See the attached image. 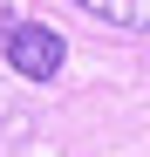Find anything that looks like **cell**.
Returning a JSON list of instances; mask_svg holds the SVG:
<instances>
[{
    "mask_svg": "<svg viewBox=\"0 0 150 157\" xmlns=\"http://www.w3.org/2000/svg\"><path fill=\"white\" fill-rule=\"evenodd\" d=\"M0 55L21 82H55L62 62H68V41L48 28V21H7V41H0Z\"/></svg>",
    "mask_w": 150,
    "mask_h": 157,
    "instance_id": "obj_1",
    "label": "cell"
},
{
    "mask_svg": "<svg viewBox=\"0 0 150 157\" xmlns=\"http://www.w3.org/2000/svg\"><path fill=\"white\" fill-rule=\"evenodd\" d=\"M82 14L109 21V28H130V34H150V0H75Z\"/></svg>",
    "mask_w": 150,
    "mask_h": 157,
    "instance_id": "obj_2",
    "label": "cell"
}]
</instances>
